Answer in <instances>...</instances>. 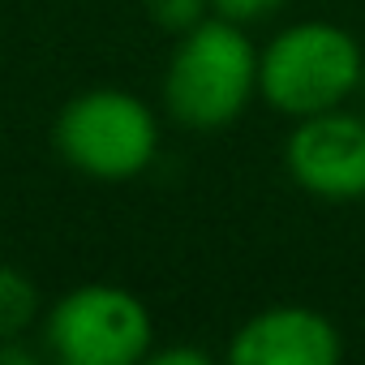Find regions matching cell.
Wrapping results in <instances>:
<instances>
[{
	"label": "cell",
	"mask_w": 365,
	"mask_h": 365,
	"mask_svg": "<svg viewBox=\"0 0 365 365\" xmlns=\"http://www.w3.org/2000/svg\"><path fill=\"white\" fill-rule=\"evenodd\" d=\"M365 78L361 43L335 22H292L258 52V95L288 120L344 108Z\"/></svg>",
	"instance_id": "2"
},
{
	"label": "cell",
	"mask_w": 365,
	"mask_h": 365,
	"mask_svg": "<svg viewBox=\"0 0 365 365\" xmlns=\"http://www.w3.org/2000/svg\"><path fill=\"white\" fill-rule=\"evenodd\" d=\"M258 95V48L245 26L228 18H207L176 35L172 61L163 69V108L190 133L228 129Z\"/></svg>",
	"instance_id": "1"
},
{
	"label": "cell",
	"mask_w": 365,
	"mask_h": 365,
	"mask_svg": "<svg viewBox=\"0 0 365 365\" xmlns=\"http://www.w3.org/2000/svg\"><path fill=\"white\" fill-rule=\"evenodd\" d=\"M150 348V309L120 284H78L43 314V352L61 365H138Z\"/></svg>",
	"instance_id": "4"
},
{
	"label": "cell",
	"mask_w": 365,
	"mask_h": 365,
	"mask_svg": "<svg viewBox=\"0 0 365 365\" xmlns=\"http://www.w3.org/2000/svg\"><path fill=\"white\" fill-rule=\"evenodd\" d=\"M288 0H211V14L215 18H228L237 26H254V22H267L275 18Z\"/></svg>",
	"instance_id": "9"
},
{
	"label": "cell",
	"mask_w": 365,
	"mask_h": 365,
	"mask_svg": "<svg viewBox=\"0 0 365 365\" xmlns=\"http://www.w3.org/2000/svg\"><path fill=\"white\" fill-rule=\"evenodd\" d=\"M52 142L61 159L82 176L133 180L159 155V120L133 91L91 86L56 112Z\"/></svg>",
	"instance_id": "3"
},
{
	"label": "cell",
	"mask_w": 365,
	"mask_h": 365,
	"mask_svg": "<svg viewBox=\"0 0 365 365\" xmlns=\"http://www.w3.org/2000/svg\"><path fill=\"white\" fill-rule=\"evenodd\" d=\"M142 5H146L150 22L168 35H185L211 18V0H142Z\"/></svg>",
	"instance_id": "8"
},
{
	"label": "cell",
	"mask_w": 365,
	"mask_h": 365,
	"mask_svg": "<svg viewBox=\"0 0 365 365\" xmlns=\"http://www.w3.org/2000/svg\"><path fill=\"white\" fill-rule=\"evenodd\" d=\"M284 168L322 202H365V116L331 108L292 120Z\"/></svg>",
	"instance_id": "5"
},
{
	"label": "cell",
	"mask_w": 365,
	"mask_h": 365,
	"mask_svg": "<svg viewBox=\"0 0 365 365\" xmlns=\"http://www.w3.org/2000/svg\"><path fill=\"white\" fill-rule=\"evenodd\" d=\"M43 356V344L31 348L26 335H14V339H0V365H39Z\"/></svg>",
	"instance_id": "11"
},
{
	"label": "cell",
	"mask_w": 365,
	"mask_h": 365,
	"mask_svg": "<svg viewBox=\"0 0 365 365\" xmlns=\"http://www.w3.org/2000/svg\"><path fill=\"white\" fill-rule=\"evenodd\" d=\"M150 365H211V352L190 348V344H172V348H150Z\"/></svg>",
	"instance_id": "10"
},
{
	"label": "cell",
	"mask_w": 365,
	"mask_h": 365,
	"mask_svg": "<svg viewBox=\"0 0 365 365\" xmlns=\"http://www.w3.org/2000/svg\"><path fill=\"white\" fill-rule=\"evenodd\" d=\"M39 318V288L18 267L0 262V339L26 335Z\"/></svg>",
	"instance_id": "7"
},
{
	"label": "cell",
	"mask_w": 365,
	"mask_h": 365,
	"mask_svg": "<svg viewBox=\"0 0 365 365\" xmlns=\"http://www.w3.org/2000/svg\"><path fill=\"white\" fill-rule=\"evenodd\" d=\"M344 339L335 322L305 305H271L245 318L228 344L232 365H335Z\"/></svg>",
	"instance_id": "6"
},
{
	"label": "cell",
	"mask_w": 365,
	"mask_h": 365,
	"mask_svg": "<svg viewBox=\"0 0 365 365\" xmlns=\"http://www.w3.org/2000/svg\"><path fill=\"white\" fill-rule=\"evenodd\" d=\"M361 95H365V78H361Z\"/></svg>",
	"instance_id": "12"
}]
</instances>
